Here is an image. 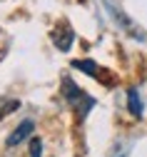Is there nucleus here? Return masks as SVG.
<instances>
[{
	"instance_id": "f257e3e1",
	"label": "nucleus",
	"mask_w": 147,
	"mask_h": 157,
	"mask_svg": "<svg viewBox=\"0 0 147 157\" xmlns=\"http://www.w3.org/2000/svg\"><path fill=\"white\" fill-rule=\"evenodd\" d=\"M62 87H65V90H62V92H65V97H68V100L80 110V115H85L92 105H95V100H92V97H87L85 92H82L80 87H75V82L70 80V77H65V80H62Z\"/></svg>"
},
{
	"instance_id": "f03ea898",
	"label": "nucleus",
	"mask_w": 147,
	"mask_h": 157,
	"mask_svg": "<svg viewBox=\"0 0 147 157\" xmlns=\"http://www.w3.org/2000/svg\"><path fill=\"white\" fill-rule=\"evenodd\" d=\"M33 130H35V122H33V120H23V122L15 127V132L8 137V142H5V145H8V147L20 145V142L25 140V137H30V135H33Z\"/></svg>"
},
{
	"instance_id": "7ed1b4c3",
	"label": "nucleus",
	"mask_w": 147,
	"mask_h": 157,
	"mask_svg": "<svg viewBox=\"0 0 147 157\" xmlns=\"http://www.w3.org/2000/svg\"><path fill=\"white\" fill-rule=\"evenodd\" d=\"M52 40H55V45H57L60 50H68V48H70V43H72V30H70L68 25H62L60 30H55V33H52Z\"/></svg>"
},
{
	"instance_id": "20e7f679",
	"label": "nucleus",
	"mask_w": 147,
	"mask_h": 157,
	"mask_svg": "<svg viewBox=\"0 0 147 157\" xmlns=\"http://www.w3.org/2000/svg\"><path fill=\"white\" fill-rule=\"evenodd\" d=\"M127 105H130V112L132 115H142V102H140V95H137V90L135 87H130L127 90Z\"/></svg>"
},
{
	"instance_id": "39448f33",
	"label": "nucleus",
	"mask_w": 147,
	"mask_h": 157,
	"mask_svg": "<svg viewBox=\"0 0 147 157\" xmlns=\"http://www.w3.org/2000/svg\"><path fill=\"white\" fill-rule=\"evenodd\" d=\"M75 67H80V70H85L87 75H92V77H100V67L95 65V63H90V60H75L72 63Z\"/></svg>"
},
{
	"instance_id": "423d86ee",
	"label": "nucleus",
	"mask_w": 147,
	"mask_h": 157,
	"mask_svg": "<svg viewBox=\"0 0 147 157\" xmlns=\"http://www.w3.org/2000/svg\"><path fill=\"white\" fill-rule=\"evenodd\" d=\"M43 155V142H40V137H33L30 140V157H40Z\"/></svg>"
},
{
	"instance_id": "0eeeda50",
	"label": "nucleus",
	"mask_w": 147,
	"mask_h": 157,
	"mask_svg": "<svg viewBox=\"0 0 147 157\" xmlns=\"http://www.w3.org/2000/svg\"><path fill=\"white\" fill-rule=\"evenodd\" d=\"M15 107H17V100H10V102H5L3 107H0V120H3L5 115H10V112H13Z\"/></svg>"
}]
</instances>
